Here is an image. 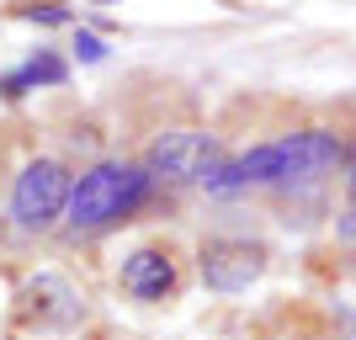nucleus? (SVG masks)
Instances as JSON below:
<instances>
[{"instance_id":"4","label":"nucleus","mask_w":356,"mask_h":340,"mask_svg":"<svg viewBox=\"0 0 356 340\" xmlns=\"http://www.w3.org/2000/svg\"><path fill=\"white\" fill-rule=\"evenodd\" d=\"M213 165H223V144L202 128H170L144 154V170L160 181H197L202 186L213 176Z\"/></svg>"},{"instance_id":"1","label":"nucleus","mask_w":356,"mask_h":340,"mask_svg":"<svg viewBox=\"0 0 356 340\" xmlns=\"http://www.w3.org/2000/svg\"><path fill=\"white\" fill-rule=\"evenodd\" d=\"M149 186H154V176H149L144 165L96 160L90 170H80V181H74V192H70V207H64V218H70V229H106V223L138 213L144 197H149Z\"/></svg>"},{"instance_id":"9","label":"nucleus","mask_w":356,"mask_h":340,"mask_svg":"<svg viewBox=\"0 0 356 340\" xmlns=\"http://www.w3.org/2000/svg\"><path fill=\"white\" fill-rule=\"evenodd\" d=\"M74 59H86V64H102V59H106V43L96 38V32L74 27Z\"/></svg>"},{"instance_id":"3","label":"nucleus","mask_w":356,"mask_h":340,"mask_svg":"<svg viewBox=\"0 0 356 340\" xmlns=\"http://www.w3.org/2000/svg\"><path fill=\"white\" fill-rule=\"evenodd\" d=\"M70 192H74V181H70V170H64L59 160L22 165V176H16V186H11V223L27 229V234H43L54 218H64Z\"/></svg>"},{"instance_id":"2","label":"nucleus","mask_w":356,"mask_h":340,"mask_svg":"<svg viewBox=\"0 0 356 340\" xmlns=\"http://www.w3.org/2000/svg\"><path fill=\"white\" fill-rule=\"evenodd\" d=\"M346 165V144L325 128H303V133L271 138V144H255L239 154V170L245 181H261V186H287V181H314Z\"/></svg>"},{"instance_id":"8","label":"nucleus","mask_w":356,"mask_h":340,"mask_svg":"<svg viewBox=\"0 0 356 340\" xmlns=\"http://www.w3.org/2000/svg\"><path fill=\"white\" fill-rule=\"evenodd\" d=\"M64 80H70V64H64L59 54H32L22 70L0 74V96H6V102H22L27 90H38V86H64Z\"/></svg>"},{"instance_id":"10","label":"nucleus","mask_w":356,"mask_h":340,"mask_svg":"<svg viewBox=\"0 0 356 340\" xmlns=\"http://www.w3.org/2000/svg\"><path fill=\"white\" fill-rule=\"evenodd\" d=\"M22 22H43V27H70L64 6H22Z\"/></svg>"},{"instance_id":"13","label":"nucleus","mask_w":356,"mask_h":340,"mask_svg":"<svg viewBox=\"0 0 356 340\" xmlns=\"http://www.w3.org/2000/svg\"><path fill=\"white\" fill-rule=\"evenodd\" d=\"M351 340H356V335H351Z\"/></svg>"},{"instance_id":"6","label":"nucleus","mask_w":356,"mask_h":340,"mask_svg":"<svg viewBox=\"0 0 356 340\" xmlns=\"http://www.w3.org/2000/svg\"><path fill=\"white\" fill-rule=\"evenodd\" d=\"M22 314H27L38 330H70L86 319V298L74 293L59 271H38V277L22 287Z\"/></svg>"},{"instance_id":"11","label":"nucleus","mask_w":356,"mask_h":340,"mask_svg":"<svg viewBox=\"0 0 356 340\" xmlns=\"http://www.w3.org/2000/svg\"><path fill=\"white\" fill-rule=\"evenodd\" d=\"M341 239H356V207H351V213L341 218Z\"/></svg>"},{"instance_id":"12","label":"nucleus","mask_w":356,"mask_h":340,"mask_svg":"<svg viewBox=\"0 0 356 340\" xmlns=\"http://www.w3.org/2000/svg\"><path fill=\"white\" fill-rule=\"evenodd\" d=\"M351 207H356V170H351Z\"/></svg>"},{"instance_id":"5","label":"nucleus","mask_w":356,"mask_h":340,"mask_svg":"<svg viewBox=\"0 0 356 340\" xmlns=\"http://www.w3.org/2000/svg\"><path fill=\"white\" fill-rule=\"evenodd\" d=\"M197 271L208 282L213 293H245L261 271H266V245H255V239H208L202 255H197Z\"/></svg>"},{"instance_id":"7","label":"nucleus","mask_w":356,"mask_h":340,"mask_svg":"<svg viewBox=\"0 0 356 340\" xmlns=\"http://www.w3.org/2000/svg\"><path fill=\"white\" fill-rule=\"evenodd\" d=\"M118 282H122V293L134 298V303H160V298L176 287V261H170V250L144 245V250H134L122 261Z\"/></svg>"}]
</instances>
